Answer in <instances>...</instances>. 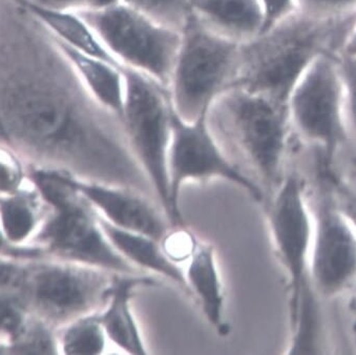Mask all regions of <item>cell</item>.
I'll return each mask as SVG.
<instances>
[{"mask_svg": "<svg viewBox=\"0 0 356 355\" xmlns=\"http://www.w3.org/2000/svg\"><path fill=\"white\" fill-rule=\"evenodd\" d=\"M20 315L7 301L0 299V330L14 331L19 327Z\"/></svg>", "mask_w": 356, "mask_h": 355, "instance_id": "cell-27", "label": "cell"}, {"mask_svg": "<svg viewBox=\"0 0 356 355\" xmlns=\"http://www.w3.org/2000/svg\"><path fill=\"white\" fill-rule=\"evenodd\" d=\"M1 241H3V239H1V235H0V245H1Z\"/></svg>", "mask_w": 356, "mask_h": 355, "instance_id": "cell-33", "label": "cell"}, {"mask_svg": "<svg viewBox=\"0 0 356 355\" xmlns=\"http://www.w3.org/2000/svg\"><path fill=\"white\" fill-rule=\"evenodd\" d=\"M98 220L111 244L131 265L163 276L191 294L184 272L166 255L160 241L143 233L115 226L100 214Z\"/></svg>", "mask_w": 356, "mask_h": 355, "instance_id": "cell-17", "label": "cell"}, {"mask_svg": "<svg viewBox=\"0 0 356 355\" xmlns=\"http://www.w3.org/2000/svg\"><path fill=\"white\" fill-rule=\"evenodd\" d=\"M53 39L86 92L98 104L121 120L125 94L123 68L102 58L80 53Z\"/></svg>", "mask_w": 356, "mask_h": 355, "instance_id": "cell-16", "label": "cell"}, {"mask_svg": "<svg viewBox=\"0 0 356 355\" xmlns=\"http://www.w3.org/2000/svg\"><path fill=\"white\" fill-rule=\"evenodd\" d=\"M15 183L16 177L13 171L6 165L0 164V189L9 191L13 189Z\"/></svg>", "mask_w": 356, "mask_h": 355, "instance_id": "cell-29", "label": "cell"}, {"mask_svg": "<svg viewBox=\"0 0 356 355\" xmlns=\"http://www.w3.org/2000/svg\"><path fill=\"white\" fill-rule=\"evenodd\" d=\"M17 278V270L13 266L0 263V287L12 284Z\"/></svg>", "mask_w": 356, "mask_h": 355, "instance_id": "cell-31", "label": "cell"}, {"mask_svg": "<svg viewBox=\"0 0 356 355\" xmlns=\"http://www.w3.org/2000/svg\"><path fill=\"white\" fill-rule=\"evenodd\" d=\"M339 208L345 214L346 218L356 232V196L346 200L343 205L339 206Z\"/></svg>", "mask_w": 356, "mask_h": 355, "instance_id": "cell-30", "label": "cell"}, {"mask_svg": "<svg viewBox=\"0 0 356 355\" xmlns=\"http://www.w3.org/2000/svg\"><path fill=\"white\" fill-rule=\"evenodd\" d=\"M207 121L222 148L243 157L267 189L279 187L292 132L287 104L232 86L211 105Z\"/></svg>", "mask_w": 356, "mask_h": 355, "instance_id": "cell-3", "label": "cell"}, {"mask_svg": "<svg viewBox=\"0 0 356 355\" xmlns=\"http://www.w3.org/2000/svg\"><path fill=\"white\" fill-rule=\"evenodd\" d=\"M189 13L215 32L245 42L264 28L260 0H184Z\"/></svg>", "mask_w": 356, "mask_h": 355, "instance_id": "cell-15", "label": "cell"}, {"mask_svg": "<svg viewBox=\"0 0 356 355\" xmlns=\"http://www.w3.org/2000/svg\"><path fill=\"white\" fill-rule=\"evenodd\" d=\"M312 289L331 298L356 281V232L339 207L321 204L314 212L309 258Z\"/></svg>", "mask_w": 356, "mask_h": 355, "instance_id": "cell-11", "label": "cell"}, {"mask_svg": "<svg viewBox=\"0 0 356 355\" xmlns=\"http://www.w3.org/2000/svg\"><path fill=\"white\" fill-rule=\"evenodd\" d=\"M124 103L121 125L134 156L170 218L168 152L174 106L168 88L135 70L123 68Z\"/></svg>", "mask_w": 356, "mask_h": 355, "instance_id": "cell-5", "label": "cell"}, {"mask_svg": "<svg viewBox=\"0 0 356 355\" xmlns=\"http://www.w3.org/2000/svg\"><path fill=\"white\" fill-rule=\"evenodd\" d=\"M115 274L92 266L51 268L37 278V299L63 317L84 315L104 307Z\"/></svg>", "mask_w": 356, "mask_h": 355, "instance_id": "cell-12", "label": "cell"}, {"mask_svg": "<svg viewBox=\"0 0 356 355\" xmlns=\"http://www.w3.org/2000/svg\"><path fill=\"white\" fill-rule=\"evenodd\" d=\"M185 278L191 294L195 295L209 324L222 326L223 287L213 245L195 237Z\"/></svg>", "mask_w": 356, "mask_h": 355, "instance_id": "cell-19", "label": "cell"}, {"mask_svg": "<svg viewBox=\"0 0 356 355\" xmlns=\"http://www.w3.org/2000/svg\"><path fill=\"white\" fill-rule=\"evenodd\" d=\"M18 5L22 6L53 38L60 41L63 45L80 53L102 58L115 65H120L108 53L94 29L79 12L47 9L26 3Z\"/></svg>", "mask_w": 356, "mask_h": 355, "instance_id": "cell-18", "label": "cell"}, {"mask_svg": "<svg viewBox=\"0 0 356 355\" xmlns=\"http://www.w3.org/2000/svg\"><path fill=\"white\" fill-rule=\"evenodd\" d=\"M53 205L57 216L49 223L44 235L55 251L86 266L114 274H139L113 247L101 228L98 214L82 201L75 189Z\"/></svg>", "mask_w": 356, "mask_h": 355, "instance_id": "cell-10", "label": "cell"}, {"mask_svg": "<svg viewBox=\"0 0 356 355\" xmlns=\"http://www.w3.org/2000/svg\"><path fill=\"white\" fill-rule=\"evenodd\" d=\"M14 1L17 3L38 6V7L55 10L81 11L88 8V0H14Z\"/></svg>", "mask_w": 356, "mask_h": 355, "instance_id": "cell-26", "label": "cell"}, {"mask_svg": "<svg viewBox=\"0 0 356 355\" xmlns=\"http://www.w3.org/2000/svg\"><path fill=\"white\" fill-rule=\"evenodd\" d=\"M78 12L121 67L135 70L168 90L181 31L122 1Z\"/></svg>", "mask_w": 356, "mask_h": 355, "instance_id": "cell-6", "label": "cell"}, {"mask_svg": "<svg viewBox=\"0 0 356 355\" xmlns=\"http://www.w3.org/2000/svg\"><path fill=\"white\" fill-rule=\"evenodd\" d=\"M213 178L234 183L257 201L264 199L260 185L229 160L209 127L207 115L195 121H186L179 117L174 109L172 141L168 152V221L174 226H184L179 206L183 184L187 181Z\"/></svg>", "mask_w": 356, "mask_h": 355, "instance_id": "cell-7", "label": "cell"}, {"mask_svg": "<svg viewBox=\"0 0 356 355\" xmlns=\"http://www.w3.org/2000/svg\"><path fill=\"white\" fill-rule=\"evenodd\" d=\"M74 189L115 226L149 235L161 242L168 227L150 197L127 187L108 183L80 182L70 178Z\"/></svg>", "mask_w": 356, "mask_h": 355, "instance_id": "cell-13", "label": "cell"}, {"mask_svg": "<svg viewBox=\"0 0 356 355\" xmlns=\"http://www.w3.org/2000/svg\"><path fill=\"white\" fill-rule=\"evenodd\" d=\"M339 68L345 93V121L348 137L356 139V57L339 55Z\"/></svg>", "mask_w": 356, "mask_h": 355, "instance_id": "cell-22", "label": "cell"}, {"mask_svg": "<svg viewBox=\"0 0 356 355\" xmlns=\"http://www.w3.org/2000/svg\"><path fill=\"white\" fill-rule=\"evenodd\" d=\"M296 11L314 18H334L356 11V0H296Z\"/></svg>", "mask_w": 356, "mask_h": 355, "instance_id": "cell-23", "label": "cell"}, {"mask_svg": "<svg viewBox=\"0 0 356 355\" xmlns=\"http://www.w3.org/2000/svg\"><path fill=\"white\" fill-rule=\"evenodd\" d=\"M106 334L99 315L83 317L72 326L63 340L67 354H101L106 348Z\"/></svg>", "mask_w": 356, "mask_h": 355, "instance_id": "cell-20", "label": "cell"}, {"mask_svg": "<svg viewBox=\"0 0 356 355\" xmlns=\"http://www.w3.org/2000/svg\"><path fill=\"white\" fill-rule=\"evenodd\" d=\"M0 37V127L9 137L56 150L92 181L154 195L122 125L86 92L49 35Z\"/></svg>", "mask_w": 356, "mask_h": 355, "instance_id": "cell-1", "label": "cell"}, {"mask_svg": "<svg viewBox=\"0 0 356 355\" xmlns=\"http://www.w3.org/2000/svg\"><path fill=\"white\" fill-rule=\"evenodd\" d=\"M292 129L330 155L348 138L339 53L325 52L310 63L288 99Z\"/></svg>", "mask_w": 356, "mask_h": 355, "instance_id": "cell-8", "label": "cell"}, {"mask_svg": "<svg viewBox=\"0 0 356 355\" xmlns=\"http://www.w3.org/2000/svg\"><path fill=\"white\" fill-rule=\"evenodd\" d=\"M268 221L275 251L289 281L292 327L300 313L314 307L309 278L314 214L296 175L286 177L275 189Z\"/></svg>", "mask_w": 356, "mask_h": 355, "instance_id": "cell-9", "label": "cell"}, {"mask_svg": "<svg viewBox=\"0 0 356 355\" xmlns=\"http://www.w3.org/2000/svg\"><path fill=\"white\" fill-rule=\"evenodd\" d=\"M260 3L264 14L262 31L275 26L296 12V0H260Z\"/></svg>", "mask_w": 356, "mask_h": 355, "instance_id": "cell-25", "label": "cell"}, {"mask_svg": "<svg viewBox=\"0 0 356 355\" xmlns=\"http://www.w3.org/2000/svg\"><path fill=\"white\" fill-rule=\"evenodd\" d=\"M355 13L314 18L296 11L241 43L232 86L288 105L290 94L310 63L325 52L339 53Z\"/></svg>", "mask_w": 356, "mask_h": 355, "instance_id": "cell-2", "label": "cell"}, {"mask_svg": "<svg viewBox=\"0 0 356 355\" xmlns=\"http://www.w3.org/2000/svg\"><path fill=\"white\" fill-rule=\"evenodd\" d=\"M157 22L181 31L187 15L184 0H121Z\"/></svg>", "mask_w": 356, "mask_h": 355, "instance_id": "cell-21", "label": "cell"}, {"mask_svg": "<svg viewBox=\"0 0 356 355\" xmlns=\"http://www.w3.org/2000/svg\"><path fill=\"white\" fill-rule=\"evenodd\" d=\"M155 284V280L139 274H115L108 302L99 313L106 338L129 354L148 353L131 310V299L137 289Z\"/></svg>", "mask_w": 356, "mask_h": 355, "instance_id": "cell-14", "label": "cell"}, {"mask_svg": "<svg viewBox=\"0 0 356 355\" xmlns=\"http://www.w3.org/2000/svg\"><path fill=\"white\" fill-rule=\"evenodd\" d=\"M241 43L187 15L168 92L179 117L195 121L207 115L216 100L232 86Z\"/></svg>", "mask_w": 356, "mask_h": 355, "instance_id": "cell-4", "label": "cell"}, {"mask_svg": "<svg viewBox=\"0 0 356 355\" xmlns=\"http://www.w3.org/2000/svg\"><path fill=\"white\" fill-rule=\"evenodd\" d=\"M121 0H88V9H94V8L108 7V6L115 5L120 3Z\"/></svg>", "mask_w": 356, "mask_h": 355, "instance_id": "cell-32", "label": "cell"}, {"mask_svg": "<svg viewBox=\"0 0 356 355\" xmlns=\"http://www.w3.org/2000/svg\"><path fill=\"white\" fill-rule=\"evenodd\" d=\"M3 226L10 238L22 240L32 228L33 219L30 210L16 201L5 202L1 206Z\"/></svg>", "mask_w": 356, "mask_h": 355, "instance_id": "cell-24", "label": "cell"}, {"mask_svg": "<svg viewBox=\"0 0 356 355\" xmlns=\"http://www.w3.org/2000/svg\"><path fill=\"white\" fill-rule=\"evenodd\" d=\"M339 54L349 56V57H356V14L346 33Z\"/></svg>", "mask_w": 356, "mask_h": 355, "instance_id": "cell-28", "label": "cell"}]
</instances>
